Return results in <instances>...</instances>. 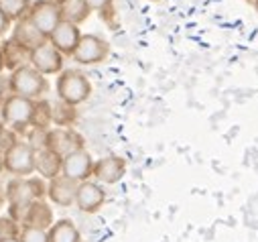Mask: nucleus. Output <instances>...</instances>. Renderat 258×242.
<instances>
[{
    "label": "nucleus",
    "mask_w": 258,
    "mask_h": 242,
    "mask_svg": "<svg viewBox=\"0 0 258 242\" xmlns=\"http://www.w3.org/2000/svg\"><path fill=\"white\" fill-rule=\"evenodd\" d=\"M80 37H82V33H80V27H78V25L68 23V21H61V23L53 29V33L47 37V41H49L61 55H72V53L76 51L78 43H80Z\"/></svg>",
    "instance_id": "obj_11"
},
{
    "label": "nucleus",
    "mask_w": 258,
    "mask_h": 242,
    "mask_svg": "<svg viewBox=\"0 0 258 242\" xmlns=\"http://www.w3.org/2000/svg\"><path fill=\"white\" fill-rule=\"evenodd\" d=\"M254 7H256V11H258V0H254Z\"/></svg>",
    "instance_id": "obj_33"
},
{
    "label": "nucleus",
    "mask_w": 258,
    "mask_h": 242,
    "mask_svg": "<svg viewBox=\"0 0 258 242\" xmlns=\"http://www.w3.org/2000/svg\"><path fill=\"white\" fill-rule=\"evenodd\" d=\"M110 3H112V0H84V5L88 7L90 13H92V11L102 13V11H106V9L110 7Z\"/></svg>",
    "instance_id": "obj_26"
},
{
    "label": "nucleus",
    "mask_w": 258,
    "mask_h": 242,
    "mask_svg": "<svg viewBox=\"0 0 258 242\" xmlns=\"http://www.w3.org/2000/svg\"><path fill=\"white\" fill-rule=\"evenodd\" d=\"M76 120V108L70 104H63L59 100L57 106H51V123L59 125V127H70Z\"/></svg>",
    "instance_id": "obj_23"
},
{
    "label": "nucleus",
    "mask_w": 258,
    "mask_h": 242,
    "mask_svg": "<svg viewBox=\"0 0 258 242\" xmlns=\"http://www.w3.org/2000/svg\"><path fill=\"white\" fill-rule=\"evenodd\" d=\"M0 9L9 17V21H19L23 19L29 9H31V0H0Z\"/></svg>",
    "instance_id": "obj_21"
},
{
    "label": "nucleus",
    "mask_w": 258,
    "mask_h": 242,
    "mask_svg": "<svg viewBox=\"0 0 258 242\" xmlns=\"http://www.w3.org/2000/svg\"><path fill=\"white\" fill-rule=\"evenodd\" d=\"M33 110H35V100H27L15 94H9L3 102V108H0L5 127L13 131H25L27 127H31Z\"/></svg>",
    "instance_id": "obj_5"
},
{
    "label": "nucleus",
    "mask_w": 258,
    "mask_h": 242,
    "mask_svg": "<svg viewBox=\"0 0 258 242\" xmlns=\"http://www.w3.org/2000/svg\"><path fill=\"white\" fill-rule=\"evenodd\" d=\"M90 94H92V84L82 72L66 70L57 78V96L63 104H70L76 108L78 104L86 102Z\"/></svg>",
    "instance_id": "obj_4"
},
{
    "label": "nucleus",
    "mask_w": 258,
    "mask_h": 242,
    "mask_svg": "<svg viewBox=\"0 0 258 242\" xmlns=\"http://www.w3.org/2000/svg\"><path fill=\"white\" fill-rule=\"evenodd\" d=\"M9 29H11V21H9V17L3 13V9H0V37L7 35Z\"/></svg>",
    "instance_id": "obj_28"
},
{
    "label": "nucleus",
    "mask_w": 258,
    "mask_h": 242,
    "mask_svg": "<svg viewBox=\"0 0 258 242\" xmlns=\"http://www.w3.org/2000/svg\"><path fill=\"white\" fill-rule=\"evenodd\" d=\"M43 147L49 149L51 153H55L57 157L66 159L68 155L84 149V139H82V135H78L70 127H55V129H49L45 133Z\"/></svg>",
    "instance_id": "obj_6"
},
{
    "label": "nucleus",
    "mask_w": 258,
    "mask_h": 242,
    "mask_svg": "<svg viewBox=\"0 0 258 242\" xmlns=\"http://www.w3.org/2000/svg\"><path fill=\"white\" fill-rule=\"evenodd\" d=\"M19 242H49V234H47V230H41V228L21 226Z\"/></svg>",
    "instance_id": "obj_24"
},
{
    "label": "nucleus",
    "mask_w": 258,
    "mask_h": 242,
    "mask_svg": "<svg viewBox=\"0 0 258 242\" xmlns=\"http://www.w3.org/2000/svg\"><path fill=\"white\" fill-rule=\"evenodd\" d=\"M92 169H94V161L86 149H80V151L68 155L61 163V175L76 181V184L88 181L92 177Z\"/></svg>",
    "instance_id": "obj_10"
},
{
    "label": "nucleus",
    "mask_w": 258,
    "mask_h": 242,
    "mask_svg": "<svg viewBox=\"0 0 258 242\" xmlns=\"http://www.w3.org/2000/svg\"><path fill=\"white\" fill-rule=\"evenodd\" d=\"M49 242H80V230L72 220H59L47 230Z\"/></svg>",
    "instance_id": "obj_20"
},
{
    "label": "nucleus",
    "mask_w": 258,
    "mask_h": 242,
    "mask_svg": "<svg viewBox=\"0 0 258 242\" xmlns=\"http://www.w3.org/2000/svg\"><path fill=\"white\" fill-rule=\"evenodd\" d=\"M51 125V104L47 100H35V110H33V120L31 127L37 131H43Z\"/></svg>",
    "instance_id": "obj_22"
},
{
    "label": "nucleus",
    "mask_w": 258,
    "mask_h": 242,
    "mask_svg": "<svg viewBox=\"0 0 258 242\" xmlns=\"http://www.w3.org/2000/svg\"><path fill=\"white\" fill-rule=\"evenodd\" d=\"M7 92H9V78L0 76V102H5V98H7Z\"/></svg>",
    "instance_id": "obj_29"
},
{
    "label": "nucleus",
    "mask_w": 258,
    "mask_h": 242,
    "mask_svg": "<svg viewBox=\"0 0 258 242\" xmlns=\"http://www.w3.org/2000/svg\"><path fill=\"white\" fill-rule=\"evenodd\" d=\"M9 92L27 100H41L47 92V80L31 66H23L9 76Z\"/></svg>",
    "instance_id": "obj_2"
},
{
    "label": "nucleus",
    "mask_w": 258,
    "mask_h": 242,
    "mask_svg": "<svg viewBox=\"0 0 258 242\" xmlns=\"http://www.w3.org/2000/svg\"><path fill=\"white\" fill-rule=\"evenodd\" d=\"M3 47V59H5V68H9L11 72L23 68V66H29V59H31V51L25 49L23 45H19L17 41L9 39Z\"/></svg>",
    "instance_id": "obj_18"
},
{
    "label": "nucleus",
    "mask_w": 258,
    "mask_h": 242,
    "mask_svg": "<svg viewBox=\"0 0 258 242\" xmlns=\"http://www.w3.org/2000/svg\"><path fill=\"white\" fill-rule=\"evenodd\" d=\"M47 194V186H45V179L41 177H13L7 190H5V200L11 204V218L21 224L23 214L27 210V206L35 200H43Z\"/></svg>",
    "instance_id": "obj_1"
},
{
    "label": "nucleus",
    "mask_w": 258,
    "mask_h": 242,
    "mask_svg": "<svg viewBox=\"0 0 258 242\" xmlns=\"http://www.w3.org/2000/svg\"><path fill=\"white\" fill-rule=\"evenodd\" d=\"M0 242H19V236H11V238H0Z\"/></svg>",
    "instance_id": "obj_30"
},
{
    "label": "nucleus",
    "mask_w": 258,
    "mask_h": 242,
    "mask_svg": "<svg viewBox=\"0 0 258 242\" xmlns=\"http://www.w3.org/2000/svg\"><path fill=\"white\" fill-rule=\"evenodd\" d=\"M5 70V59H3V47H0V72Z\"/></svg>",
    "instance_id": "obj_31"
},
{
    "label": "nucleus",
    "mask_w": 258,
    "mask_h": 242,
    "mask_svg": "<svg viewBox=\"0 0 258 242\" xmlns=\"http://www.w3.org/2000/svg\"><path fill=\"white\" fill-rule=\"evenodd\" d=\"M35 147L27 141H15L3 151V167L13 177H31L35 173Z\"/></svg>",
    "instance_id": "obj_3"
},
{
    "label": "nucleus",
    "mask_w": 258,
    "mask_h": 242,
    "mask_svg": "<svg viewBox=\"0 0 258 242\" xmlns=\"http://www.w3.org/2000/svg\"><path fill=\"white\" fill-rule=\"evenodd\" d=\"M76 194H78V184L68 177H55L47 184V196L55 206L70 208L76 204Z\"/></svg>",
    "instance_id": "obj_14"
},
{
    "label": "nucleus",
    "mask_w": 258,
    "mask_h": 242,
    "mask_svg": "<svg viewBox=\"0 0 258 242\" xmlns=\"http://www.w3.org/2000/svg\"><path fill=\"white\" fill-rule=\"evenodd\" d=\"M126 173V161L122 157H116V155H110V157H102L100 161L94 163V169H92V175L100 181V184H106V186H114L124 177Z\"/></svg>",
    "instance_id": "obj_12"
},
{
    "label": "nucleus",
    "mask_w": 258,
    "mask_h": 242,
    "mask_svg": "<svg viewBox=\"0 0 258 242\" xmlns=\"http://www.w3.org/2000/svg\"><path fill=\"white\" fill-rule=\"evenodd\" d=\"M61 163H63V159L45 147L35 151V171L39 173L41 179L51 181V179L59 177L61 175Z\"/></svg>",
    "instance_id": "obj_17"
},
{
    "label": "nucleus",
    "mask_w": 258,
    "mask_h": 242,
    "mask_svg": "<svg viewBox=\"0 0 258 242\" xmlns=\"http://www.w3.org/2000/svg\"><path fill=\"white\" fill-rule=\"evenodd\" d=\"M3 169H5L3 167V153H0V173H3Z\"/></svg>",
    "instance_id": "obj_32"
},
{
    "label": "nucleus",
    "mask_w": 258,
    "mask_h": 242,
    "mask_svg": "<svg viewBox=\"0 0 258 242\" xmlns=\"http://www.w3.org/2000/svg\"><path fill=\"white\" fill-rule=\"evenodd\" d=\"M13 41H17V43L23 45L25 49L33 51V49H37L39 45L47 43V37L41 35V33L37 31V27H35V25L29 21V17L25 15L23 19L17 21V27H15V31H13Z\"/></svg>",
    "instance_id": "obj_16"
},
{
    "label": "nucleus",
    "mask_w": 258,
    "mask_h": 242,
    "mask_svg": "<svg viewBox=\"0 0 258 242\" xmlns=\"http://www.w3.org/2000/svg\"><path fill=\"white\" fill-rule=\"evenodd\" d=\"M21 224L23 226H31V228L49 230L53 226V210L43 200H35V202H31L27 206Z\"/></svg>",
    "instance_id": "obj_15"
},
{
    "label": "nucleus",
    "mask_w": 258,
    "mask_h": 242,
    "mask_svg": "<svg viewBox=\"0 0 258 242\" xmlns=\"http://www.w3.org/2000/svg\"><path fill=\"white\" fill-rule=\"evenodd\" d=\"M27 17L37 27V31L45 37H49L53 33V29L61 23L59 7H57L55 0H37V3L31 5Z\"/></svg>",
    "instance_id": "obj_8"
},
{
    "label": "nucleus",
    "mask_w": 258,
    "mask_h": 242,
    "mask_svg": "<svg viewBox=\"0 0 258 242\" xmlns=\"http://www.w3.org/2000/svg\"><path fill=\"white\" fill-rule=\"evenodd\" d=\"M108 53H110V45L106 39L98 35H82L72 57L82 66H94V64H102L108 57Z\"/></svg>",
    "instance_id": "obj_7"
},
{
    "label": "nucleus",
    "mask_w": 258,
    "mask_h": 242,
    "mask_svg": "<svg viewBox=\"0 0 258 242\" xmlns=\"http://www.w3.org/2000/svg\"><path fill=\"white\" fill-rule=\"evenodd\" d=\"M21 228L17 226V222L13 218H0V238H11V236H19Z\"/></svg>",
    "instance_id": "obj_25"
},
{
    "label": "nucleus",
    "mask_w": 258,
    "mask_h": 242,
    "mask_svg": "<svg viewBox=\"0 0 258 242\" xmlns=\"http://www.w3.org/2000/svg\"><path fill=\"white\" fill-rule=\"evenodd\" d=\"M29 66L33 70H37L41 76H53L63 70V55L47 41L31 51Z\"/></svg>",
    "instance_id": "obj_9"
},
{
    "label": "nucleus",
    "mask_w": 258,
    "mask_h": 242,
    "mask_svg": "<svg viewBox=\"0 0 258 242\" xmlns=\"http://www.w3.org/2000/svg\"><path fill=\"white\" fill-rule=\"evenodd\" d=\"M57 7H59V15H61V21H68V23H74V25H80L88 19L90 11L88 7L84 5V0H55Z\"/></svg>",
    "instance_id": "obj_19"
},
{
    "label": "nucleus",
    "mask_w": 258,
    "mask_h": 242,
    "mask_svg": "<svg viewBox=\"0 0 258 242\" xmlns=\"http://www.w3.org/2000/svg\"><path fill=\"white\" fill-rule=\"evenodd\" d=\"M17 139L11 135V131H7V127L5 125H0V153H3L11 143H15Z\"/></svg>",
    "instance_id": "obj_27"
},
{
    "label": "nucleus",
    "mask_w": 258,
    "mask_h": 242,
    "mask_svg": "<svg viewBox=\"0 0 258 242\" xmlns=\"http://www.w3.org/2000/svg\"><path fill=\"white\" fill-rule=\"evenodd\" d=\"M106 202V192L94 184V181H82L78 184V194H76V206L86 212V214H96Z\"/></svg>",
    "instance_id": "obj_13"
}]
</instances>
